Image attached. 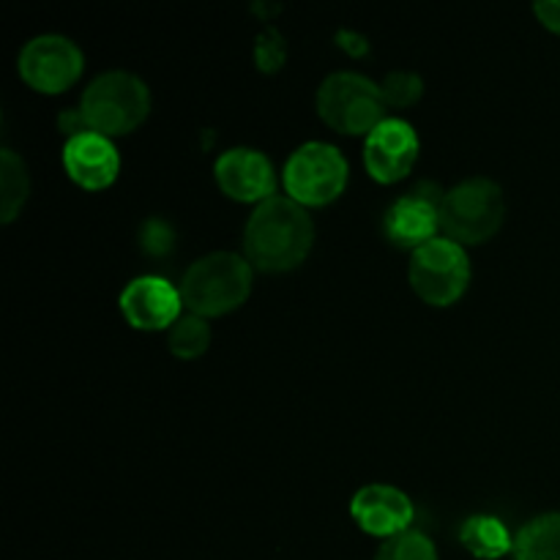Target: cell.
Here are the masks:
<instances>
[{"label": "cell", "mask_w": 560, "mask_h": 560, "mask_svg": "<svg viewBox=\"0 0 560 560\" xmlns=\"http://www.w3.org/2000/svg\"><path fill=\"white\" fill-rule=\"evenodd\" d=\"M315 224L304 206L290 197H271L252 211L244 230V252L252 268L266 273L293 271L306 260Z\"/></svg>", "instance_id": "6da1fadb"}, {"label": "cell", "mask_w": 560, "mask_h": 560, "mask_svg": "<svg viewBox=\"0 0 560 560\" xmlns=\"http://www.w3.org/2000/svg\"><path fill=\"white\" fill-rule=\"evenodd\" d=\"M252 293V262L233 252H213L191 262L180 282V299L191 315L219 317L238 310Z\"/></svg>", "instance_id": "7a4b0ae2"}, {"label": "cell", "mask_w": 560, "mask_h": 560, "mask_svg": "<svg viewBox=\"0 0 560 560\" xmlns=\"http://www.w3.org/2000/svg\"><path fill=\"white\" fill-rule=\"evenodd\" d=\"M151 113V91L145 82L129 71H107L96 77L82 93L80 115L88 131L113 137L140 129Z\"/></svg>", "instance_id": "3957f363"}, {"label": "cell", "mask_w": 560, "mask_h": 560, "mask_svg": "<svg viewBox=\"0 0 560 560\" xmlns=\"http://www.w3.org/2000/svg\"><path fill=\"white\" fill-rule=\"evenodd\" d=\"M506 219V197L490 178H468L441 200V230L459 246L490 241Z\"/></svg>", "instance_id": "277c9868"}, {"label": "cell", "mask_w": 560, "mask_h": 560, "mask_svg": "<svg viewBox=\"0 0 560 560\" xmlns=\"http://www.w3.org/2000/svg\"><path fill=\"white\" fill-rule=\"evenodd\" d=\"M317 113L328 129L339 135H370L377 124H383L386 102L381 85L355 71L331 74L317 91Z\"/></svg>", "instance_id": "5b68a950"}, {"label": "cell", "mask_w": 560, "mask_h": 560, "mask_svg": "<svg viewBox=\"0 0 560 560\" xmlns=\"http://www.w3.org/2000/svg\"><path fill=\"white\" fill-rule=\"evenodd\" d=\"M350 170L342 151L328 142H306L284 164V191L304 208H320L342 197Z\"/></svg>", "instance_id": "8992f818"}, {"label": "cell", "mask_w": 560, "mask_h": 560, "mask_svg": "<svg viewBox=\"0 0 560 560\" xmlns=\"http://www.w3.org/2000/svg\"><path fill=\"white\" fill-rule=\"evenodd\" d=\"M410 288L430 306H452L470 284L468 252L448 238H435L410 257Z\"/></svg>", "instance_id": "52a82bcc"}, {"label": "cell", "mask_w": 560, "mask_h": 560, "mask_svg": "<svg viewBox=\"0 0 560 560\" xmlns=\"http://www.w3.org/2000/svg\"><path fill=\"white\" fill-rule=\"evenodd\" d=\"M20 77L36 93H63L74 85L85 69L80 47L66 36H36L22 47Z\"/></svg>", "instance_id": "ba28073f"}, {"label": "cell", "mask_w": 560, "mask_h": 560, "mask_svg": "<svg viewBox=\"0 0 560 560\" xmlns=\"http://www.w3.org/2000/svg\"><path fill=\"white\" fill-rule=\"evenodd\" d=\"M419 135L402 118H386L366 135L364 167L377 184H397L419 159Z\"/></svg>", "instance_id": "9c48e42d"}, {"label": "cell", "mask_w": 560, "mask_h": 560, "mask_svg": "<svg viewBox=\"0 0 560 560\" xmlns=\"http://www.w3.org/2000/svg\"><path fill=\"white\" fill-rule=\"evenodd\" d=\"M118 304L126 323L137 331L173 328L184 310L180 290L162 277H140L129 282L120 293Z\"/></svg>", "instance_id": "30bf717a"}, {"label": "cell", "mask_w": 560, "mask_h": 560, "mask_svg": "<svg viewBox=\"0 0 560 560\" xmlns=\"http://www.w3.org/2000/svg\"><path fill=\"white\" fill-rule=\"evenodd\" d=\"M217 184L235 202H266L277 197V175L271 162L252 148H233L217 159Z\"/></svg>", "instance_id": "8fae6325"}, {"label": "cell", "mask_w": 560, "mask_h": 560, "mask_svg": "<svg viewBox=\"0 0 560 560\" xmlns=\"http://www.w3.org/2000/svg\"><path fill=\"white\" fill-rule=\"evenodd\" d=\"M355 525L364 534L381 536V539H394V536L410 530L416 517V509L402 490L388 485H370L355 492L350 503Z\"/></svg>", "instance_id": "7c38bea8"}, {"label": "cell", "mask_w": 560, "mask_h": 560, "mask_svg": "<svg viewBox=\"0 0 560 560\" xmlns=\"http://www.w3.org/2000/svg\"><path fill=\"white\" fill-rule=\"evenodd\" d=\"M63 167L69 173V178L77 186H82V189H107V186L115 184V178L120 173L118 148L107 137L96 135V131H85V135H77L71 140H66Z\"/></svg>", "instance_id": "4fadbf2b"}, {"label": "cell", "mask_w": 560, "mask_h": 560, "mask_svg": "<svg viewBox=\"0 0 560 560\" xmlns=\"http://www.w3.org/2000/svg\"><path fill=\"white\" fill-rule=\"evenodd\" d=\"M438 228H441V200L421 195V191L399 197L383 219L386 238L402 249L413 252L435 241Z\"/></svg>", "instance_id": "5bb4252c"}, {"label": "cell", "mask_w": 560, "mask_h": 560, "mask_svg": "<svg viewBox=\"0 0 560 560\" xmlns=\"http://www.w3.org/2000/svg\"><path fill=\"white\" fill-rule=\"evenodd\" d=\"M459 541L465 550L479 560H498L512 552L514 536L509 534L506 525L490 514H476L459 530Z\"/></svg>", "instance_id": "9a60e30c"}, {"label": "cell", "mask_w": 560, "mask_h": 560, "mask_svg": "<svg viewBox=\"0 0 560 560\" xmlns=\"http://www.w3.org/2000/svg\"><path fill=\"white\" fill-rule=\"evenodd\" d=\"M514 560H560V512L541 514L517 530Z\"/></svg>", "instance_id": "2e32d148"}, {"label": "cell", "mask_w": 560, "mask_h": 560, "mask_svg": "<svg viewBox=\"0 0 560 560\" xmlns=\"http://www.w3.org/2000/svg\"><path fill=\"white\" fill-rule=\"evenodd\" d=\"M31 195V175L25 162L14 151L3 148L0 153V219L11 224Z\"/></svg>", "instance_id": "e0dca14e"}, {"label": "cell", "mask_w": 560, "mask_h": 560, "mask_svg": "<svg viewBox=\"0 0 560 560\" xmlns=\"http://www.w3.org/2000/svg\"><path fill=\"white\" fill-rule=\"evenodd\" d=\"M167 342L173 355H178V359H200L208 345H211V326L206 323V317L189 312V315H180L178 323L170 328Z\"/></svg>", "instance_id": "ac0fdd59"}, {"label": "cell", "mask_w": 560, "mask_h": 560, "mask_svg": "<svg viewBox=\"0 0 560 560\" xmlns=\"http://www.w3.org/2000/svg\"><path fill=\"white\" fill-rule=\"evenodd\" d=\"M375 560H438V550L427 534L405 530V534L383 541Z\"/></svg>", "instance_id": "d6986e66"}, {"label": "cell", "mask_w": 560, "mask_h": 560, "mask_svg": "<svg viewBox=\"0 0 560 560\" xmlns=\"http://www.w3.org/2000/svg\"><path fill=\"white\" fill-rule=\"evenodd\" d=\"M381 93L386 107L405 109L413 107V104L419 102L421 93H424V82H421V77L413 74V71H394V74H388L386 80H383Z\"/></svg>", "instance_id": "ffe728a7"}, {"label": "cell", "mask_w": 560, "mask_h": 560, "mask_svg": "<svg viewBox=\"0 0 560 560\" xmlns=\"http://www.w3.org/2000/svg\"><path fill=\"white\" fill-rule=\"evenodd\" d=\"M284 58H288V49H284V38L279 36V31L268 27L266 33L257 36V44H255L257 69L271 74V71H277L279 66L284 63Z\"/></svg>", "instance_id": "44dd1931"}, {"label": "cell", "mask_w": 560, "mask_h": 560, "mask_svg": "<svg viewBox=\"0 0 560 560\" xmlns=\"http://www.w3.org/2000/svg\"><path fill=\"white\" fill-rule=\"evenodd\" d=\"M140 241L142 249H145L148 255L162 257L173 249V228H170L167 222H162V219H151V222L142 228Z\"/></svg>", "instance_id": "7402d4cb"}, {"label": "cell", "mask_w": 560, "mask_h": 560, "mask_svg": "<svg viewBox=\"0 0 560 560\" xmlns=\"http://www.w3.org/2000/svg\"><path fill=\"white\" fill-rule=\"evenodd\" d=\"M534 11L547 31L558 33L560 36V0H541V3L534 5Z\"/></svg>", "instance_id": "603a6c76"}, {"label": "cell", "mask_w": 560, "mask_h": 560, "mask_svg": "<svg viewBox=\"0 0 560 560\" xmlns=\"http://www.w3.org/2000/svg\"><path fill=\"white\" fill-rule=\"evenodd\" d=\"M339 42H348L342 49H348L350 55H364L366 52V44L361 42L359 36H353V33H339Z\"/></svg>", "instance_id": "cb8c5ba5"}]
</instances>
